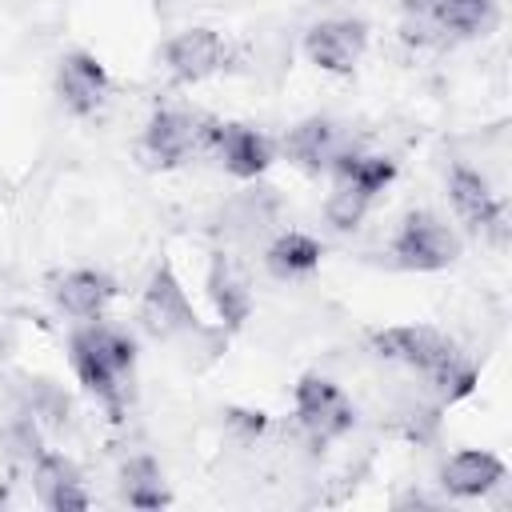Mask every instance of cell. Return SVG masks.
<instances>
[{
	"label": "cell",
	"instance_id": "22",
	"mask_svg": "<svg viewBox=\"0 0 512 512\" xmlns=\"http://www.w3.org/2000/svg\"><path fill=\"white\" fill-rule=\"evenodd\" d=\"M368 204H372V196H364V192L352 188L348 180H336V188H332L328 200H324V220H328L336 232H352V228H360Z\"/></svg>",
	"mask_w": 512,
	"mask_h": 512
},
{
	"label": "cell",
	"instance_id": "9",
	"mask_svg": "<svg viewBox=\"0 0 512 512\" xmlns=\"http://www.w3.org/2000/svg\"><path fill=\"white\" fill-rule=\"evenodd\" d=\"M140 320L152 336L160 340H172V336H184V332H196L200 320H196V308L184 292V284L176 280V272L168 264H160L148 284H144V296H140Z\"/></svg>",
	"mask_w": 512,
	"mask_h": 512
},
{
	"label": "cell",
	"instance_id": "13",
	"mask_svg": "<svg viewBox=\"0 0 512 512\" xmlns=\"http://www.w3.org/2000/svg\"><path fill=\"white\" fill-rule=\"evenodd\" d=\"M32 488H36V500L52 512H84L92 504L80 468L60 452H40L32 460Z\"/></svg>",
	"mask_w": 512,
	"mask_h": 512
},
{
	"label": "cell",
	"instance_id": "12",
	"mask_svg": "<svg viewBox=\"0 0 512 512\" xmlns=\"http://www.w3.org/2000/svg\"><path fill=\"white\" fill-rule=\"evenodd\" d=\"M504 476H508L504 460L484 448H460L440 464V488L456 500H480L496 484H504Z\"/></svg>",
	"mask_w": 512,
	"mask_h": 512
},
{
	"label": "cell",
	"instance_id": "8",
	"mask_svg": "<svg viewBox=\"0 0 512 512\" xmlns=\"http://www.w3.org/2000/svg\"><path fill=\"white\" fill-rule=\"evenodd\" d=\"M364 48H368V24L356 16H328L304 32L308 64H316L320 72H332V76L352 72L360 64Z\"/></svg>",
	"mask_w": 512,
	"mask_h": 512
},
{
	"label": "cell",
	"instance_id": "1",
	"mask_svg": "<svg viewBox=\"0 0 512 512\" xmlns=\"http://www.w3.org/2000/svg\"><path fill=\"white\" fill-rule=\"evenodd\" d=\"M68 360L76 380L112 412L124 408V380L136 368V344L128 332L104 324V320H80V328L68 336Z\"/></svg>",
	"mask_w": 512,
	"mask_h": 512
},
{
	"label": "cell",
	"instance_id": "15",
	"mask_svg": "<svg viewBox=\"0 0 512 512\" xmlns=\"http://www.w3.org/2000/svg\"><path fill=\"white\" fill-rule=\"evenodd\" d=\"M204 288H208V300H212V308H216L224 328H240L252 316V284H248V272H244V264L236 256L212 252Z\"/></svg>",
	"mask_w": 512,
	"mask_h": 512
},
{
	"label": "cell",
	"instance_id": "6",
	"mask_svg": "<svg viewBox=\"0 0 512 512\" xmlns=\"http://www.w3.org/2000/svg\"><path fill=\"white\" fill-rule=\"evenodd\" d=\"M160 60H164L172 80L196 84V80H208V76L224 72L228 60H232V48L216 28H180L176 36L164 40Z\"/></svg>",
	"mask_w": 512,
	"mask_h": 512
},
{
	"label": "cell",
	"instance_id": "21",
	"mask_svg": "<svg viewBox=\"0 0 512 512\" xmlns=\"http://www.w3.org/2000/svg\"><path fill=\"white\" fill-rule=\"evenodd\" d=\"M496 0H436L428 12V24L448 36H476L492 24Z\"/></svg>",
	"mask_w": 512,
	"mask_h": 512
},
{
	"label": "cell",
	"instance_id": "10",
	"mask_svg": "<svg viewBox=\"0 0 512 512\" xmlns=\"http://www.w3.org/2000/svg\"><path fill=\"white\" fill-rule=\"evenodd\" d=\"M204 148L236 180H256L276 160V144L260 128H248V124H212L208 120V144Z\"/></svg>",
	"mask_w": 512,
	"mask_h": 512
},
{
	"label": "cell",
	"instance_id": "3",
	"mask_svg": "<svg viewBox=\"0 0 512 512\" xmlns=\"http://www.w3.org/2000/svg\"><path fill=\"white\" fill-rule=\"evenodd\" d=\"M292 408H296V424L308 432L312 444H328L340 440L356 428V408L344 396V388L320 372H304L292 388Z\"/></svg>",
	"mask_w": 512,
	"mask_h": 512
},
{
	"label": "cell",
	"instance_id": "20",
	"mask_svg": "<svg viewBox=\"0 0 512 512\" xmlns=\"http://www.w3.org/2000/svg\"><path fill=\"white\" fill-rule=\"evenodd\" d=\"M120 496L128 508H164L172 504V492L164 488L160 464L152 456H136L120 468Z\"/></svg>",
	"mask_w": 512,
	"mask_h": 512
},
{
	"label": "cell",
	"instance_id": "14",
	"mask_svg": "<svg viewBox=\"0 0 512 512\" xmlns=\"http://www.w3.org/2000/svg\"><path fill=\"white\" fill-rule=\"evenodd\" d=\"M344 148H348V144H344L340 128H336L328 116H308V120H300V124H292V128L284 132V156H288L296 168L312 172V176L332 172V164H336V156H340Z\"/></svg>",
	"mask_w": 512,
	"mask_h": 512
},
{
	"label": "cell",
	"instance_id": "16",
	"mask_svg": "<svg viewBox=\"0 0 512 512\" xmlns=\"http://www.w3.org/2000/svg\"><path fill=\"white\" fill-rule=\"evenodd\" d=\"M116 280L100 268H72L52 284V300L72 320H100L104 308L116 300Z\"/></svg>",
	"mask_w": 512,
	"mask_h": 512
},
{
	"label": "cell",
	"instance_id": "7",
	"mask_svg": "<svg viewBox=\"0 0 512 512\" xmlns=\"http://www.w3.org/2000/svg\"><path fill=\"white\" fill-rule=\"evenodd\" d=\"M144 156L160 168H180L184 160H192L204 144H208V120L188 116L180 108H156L144 124Z\"/></svg>",
	"mask_w": 512,
	"mask_h": 512
},
{
	"label": "cell",
	"instance_id": "17",
	"mask_svg": "<svg viewBox=\"0 0 512 512\" xmlns=\"http://www.w3.org/2000/svg\"><path fill=\"white\" fill-rule=\"evenodd\" d=\"M324 260V244L308 232H280L268 248H264V268L276 276V280H300L308 272H316Z\"/></svg>",
	"mask_w": 512,
	"mask_h": 512
},
{
	"label": "cell",
	"instance_id": "19",
	"mask_svg": "<svg viewBox=\"0 0 512 512\" xmlns=\"http://www.w3.org/2000/svg\"><path fill=\"white\" fill-rule=\"evenodd\" d=\"M332 176L336 180H348L352 188H360L364 196H380L392 180H396V160L392 156H380V152H360V148H344L332 164Z\"/></svg>",
	"mask_w": 512,
	"mask_h": 512
},
{
	"label": "cell",
	"instance_id": "18",
	"mask_svg": "<svg viewBox=\"0 0 512 512\" xmlns=\"http://www.w3.org/2000/svg\"><path fill=\"white\" fill-rule=\"evenodd\" d=\"M276 212H280V200H276L272 188H248V192L232 196V200L220 208V228H224L228 236L248 240V236H260V232L276 220Z\"/></svg>",
	"mask_w": 512,
	"mask_h": 512
},
{
	"label": "cell",
	"instance_id": "5",
	"mask_svg": "<svg viewBox=\"0 0 512 512\" xmlns=\"http://www.w3.org/2000/svg\"><path fill=\"white\" fill-rule=\"evenodd\" d=\"M444 192H448V204H452V212H456L460 224H468L480 236L504 240V204L492 192L488 176H480L472 164L456 160L448 168V176H444Z\"/></svg>",
	"mask_w": 512,
	"mask_h": 512
},
{
	"label": "cell",
	"instance_id": "2",
	"mask_svg": "<svg viewBox=\"0 0 512 512\" xmlns=\"http://www.w3.org/2000/svg\"><path fill=\"white\" fill-rule=\"evenodd\" d=\"M460 232L452 224H444L436 212H408L400 220V228L392 232V260L408 272H440V268H452L460 260Z\"/></svg>",
	"mask_w": 512,
	"mask_h": 512
},
{
	"label": "cell",
	"instance_id": "11",
	"mask_svg": "<svg viewBox=\"0 0 512 512\" xmlns=\"http://www.w3.org/2000/svg\"><path fill=\"white\" fill-rule=\"evenodd\" d=\"M108 88H112L108 68L92 52L76 48V52L60 56V64H56V96L72 116H92L108 100Z\"/></svg>",
	"mask_w": 512,
	"mask_h": 512
},
{
	"label": "cell",
	"instance_id": "4",
	"mask_svg": "<svg viewBox=\"0 0 512 512\" xmlns=\"http://www.w3.org/2000/svg\"><path fill=\"white\" fill-rule=\"evenodd\" d=\"M372 348L376 356L384 360H396L420 376H436L444 364H452L460 356V348L432 324H392V328H380L372 332Z\"/></svg>",
	"mask_w": 512,
	"mask_h": 512
}]
</instances>
